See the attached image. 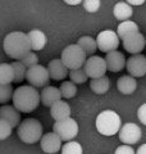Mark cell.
<instances>
[{
  "mask_svg": "<svg viewBox=\"0 0 146 154\" xmlns=\"http://www.w3.org/2000/svg\"><path fill=\"white\" fill-rule=\"evenodd\" d=\"M3 49L9 58H12L14 60H21L24 55L32 50V48L30 37H28L27 33H23L21 31H14L8 33L4 37Z\"/></svg>",
  "mask_w": 146,
  "mask_h": 154,
  "instance_id": "6da1fadb",
  "label": "cell"
},
{
  "mask_svg": "<svg viewBox=\"0 0 146 154\" xmlns=\"http://www.w3.org/2000/svg\"><path fill=\"white\" fill-rule=\"evenodd\" d=\"M13 104L19 112L31 113L41 102L40 94L35 86H21L13 93Z\"/></svg>",
  "mask_w": 146,
  "mask_h": 154,
  "instance_id": "7a4b0ae2",
  "label": "cell"
},
{
  "mask_svg": "<svg viewBox=\"0 0 146 154\" xmlns=\"http://www.w3.org/2000/svg\"><path fill=\"white\" fill-rule=\"evenodd\" d=\"M96 130L101 135L105 136H113L117 132H119L122 127L120 117L114 110H104L96 117Z\"/></svg>",
  "mask_w": 146,
  "mask_h": 154,
  "instance_id": "3957f363",
  "label": "cell"
},
{
  "mask_svg": "<svg viewBox=\"0 0 146 154\" xmlns=\"http://www.w3.org/2000/svg\"><path fill=\"white\" fill-rule=\"evenodd\" d=\"M18 136L26 144H35L42 137V125L35 118H27L18 125Z\"/></svg>",
  "mask_w": 146,
  "mask_h": 154,
  "instance_id": "277c9868",
  "label": "cell"
},
{
  "mask_svg": "<svg viewBox=\"0 0 146 154\" xmlns=\"http://www.w3.org/2000/svg\"><path fill=\"white\" fill-rule=\"evenodd\" d=\"M60 59L69 71L82 68L86 62V53L78 44H72L64 48V50L62 51Z\"/></svg>",
  "mask_w": 146,
  "mask_h": 154,
  "instance_id": "5b68a950",
  "label": "cell"
},
{
  "mask_svg": "<svg viewBox=\"0 0 146 154\" xmlns=\"http://www.w3.org/2000/svg\"><path fill=\"white\" fill-rule=\"evenodd\" d=\"M53 131L59 136L63 141H71L78 135V125L73 118H64L55 121L53 125Z\"/></svg>",
  "mask_w": 146,
  "mask_h": 154,
  "instance_id": "8992f818",
  "label": "cell"
},
{
  "mask_svg": "<svg viewBox=\"0 0 146 154\" xmlns=\"http://www.w3.org/2000/svg\"><path fill=\"white\" fill-rule=\"evenodd\" d=\"M26 80L31 86L35 88H45L50 82V75L49 71L45 67H42L40 64L32 66L30 68H27L26 72Z\"/></svg>",
  "mask_w": 146,
  "mask_h": 154,
  "instance_id": "52a82bcc",
  "label": "cell"
},
{
  "mask_svg": "<svg viewBox=\"0 0 146 154\" xmlns=\"http://www.w3.org/2000/svg\"><path fill=\"white\" fill-rule=\"evenodd\" d=\"M97 42V49L101 50L103 53H109L117 50L119 46V36L118 33L111 31V30H105L101 31L96 37Z\"/></svg>",
  "mask_w": 146,
  "mask_h": 154,
  "instance_id": "ba28073f",
  "label": "cell"
},
{
  "mask_svg": "<svg viewBox=\"0 0 146 154\" xmlns=\"http://www.w3.org/2000/svg\"><path fill=\"white\" fill-rule=\"evenodd\" d=\"M84 69L86 71L87 76L90 79H97V77H101L105 75L106 72V62L105 58L101 57H90L89 59H86L85 64H84Z\"/></svg>",
  "mask_w": 146,
  "mask_h": 154,
  "instance_id": "9c48e42d",
  "label": "cell"
},
{
  "mask_svg": "<svg viewBox=\"0 0 146 154\" xmlns=\"http://www.w3.org/2000/svg\"><path fill=\"white\" fill-rule=\"evenodd\" d=\"M141 136H142L141 128L132 122L123 125L119 130V140L127 145H133V144L140 141Z\"/></svg>",
  "mask_w": 146,
  "mask_h": 154,
  "instance_id": "30bf717a",
  "label": "cell"
},
{
  "mask_svg": "<svg viewBox=\"0 0 146 154\" xmlns=\"http://www.w3.org/2000/svg\"><path fill=\"white\" fill-rule=\"evenodd\" d=\"M126 68L133 77H142L146 75V57L142 54H133L126 62Z\"/></svg>",
  "mask_w": 146,
  "mask_h": 154,
  "instance_id": "8fae6325",
  "label": "cell"
},
{
  "mask_svg": "<svg viewBox=\"0 0 146 154\" xmlns=\"http://www.w3.org/2000/svg\"><path fill=\"white\" fill-rule=\"evenodd\" d=\"M123 46L131 54H140L146 46L145 36L140 31L133 32L123 38Z\"/></svg>",
  "mask_w": 146,
  "mask_h": 154,
  "instance_id": "7c38bea8",
  "label": "cell"
},
{
  "mask_svg": "<svg viewBox=\"0 0 146 154\" xmlns=\"http://www.w3.org/2000/svg\"><path fill=\"white\" fill-rule=\"evenodd\" d=\"M62 141L63 140L54 131L49 132L41 137V149L47 154H55L58 150L62 149Z\"/></svg>",
  "mask_w": 146,
  "mask_h": 154,
  "instance_id": "4fadbf2b",
  "label": "cell"
},
{
  "mask_svg": "<svg viewBox=\"0 0 146 154\" xmlns=\"http://www.w3.org/2000/svg\"><path fill=\"white\" fill-rule=\"evenodd\" d=\"M105 62H106V68L110 72H120L123 68H126V58L118 50L106 53Z\"/></svg>",
  "mask_w": 146,
  "mask_h": 154,
  "instance_id": "5bb4252c",
  "label": "cell"
},
{
  "mask_svg": "<svg viewBox=\"0 0 146 154\" xmlns=\"http://www.w3.org/2000/svg\"><path fill=\"white\" fill-rule=\"evenodd\" d=\"M47 71L50 75V79L54 81H62L69 75L67 66L63 63L62 59H53L47 64Z\"/></svg>",
  "mask_w": 146,
  "mask_h": 154,
  "instance_id": "9a60e30c",
  "label": "cell"
},
{
  "mask_svg": "<svg viewBox=\"0 0 146 154\" xmlns=\"http://www.w3.org/2000/svg\"><path fill=\"white\" fill-rule=\"evenodd\" d=\"M50 114L54 118V121H60L64 118H69L71 117V107L69 104L64 100H58L50 107Z\"/></svg>",
  "mask_w": 146,
  "mask_h": 154,
  "instance_id": "2e32d148",
  "label": "cell"
},
{
  "mask_svg": "<svg viewBox=\"0 0 146 154\" xmlns=\"http://www.w3.org/2000/svg\"><path fill=\"white\" fill-rule=\"evenodd\" d=\"M0 119H4L12 125V127H16L21 122V113L16 107L12 105H3L0 108Z\"/></svg>",
  "mask_w": 146,
  "mask_h": 154,
  "instance_id": "e0dca14e",
  "label": "cell"
},
{
  "mask_svg": "<svg viewBox=\"0 0 146 154\" xmlns=\"http://www.w3.org/2000/svg\"><path fill=\"white\" fill-rule=\"evenodd\" d=\"M40 98H41V103L45 105V107H51L55 102L60 100V98H62L60 89L54 88V86H46V88L42 89Z\"/></svg>",
  "mask_w": 146,
  "mask_h": 154,
  "instance_id": "ac0fdd59",
  "label": "cell"
},
{
  "mask_svg": "<svg viewBox=\"0 0 146 154\" xmlns=\"http://www.w3.org/2000/svg\"><path fill=\"white\" fill-rule=\"evenodd\" d=\"M117 88H118L119 93L124 94V95H131L137 89V81H136L133 76L124 75V76L119 77L118 81H117Z\"/></svg>",
  "mask_w": 146,
  "mask_h": 154,
  "instance_id": "d6986e66",
  "label": "cell"
},
{
  "mask_svg": "<svg viewBox=\"0 0 146 154\" xmlns=\"http://www.w3.org/2000/svg\"><path fill=\"white\" fill-rule=\"evenodd\" d=\"M28 37H30L31 41V48L33 51H38L42 50L44 46L46 45L47 42V37L41 30H31L30 32L27 33Z\"/></svg>",
  "mask_w": 146,
  "mask_h": 154,
  "instance_id": "ffe728a7",
  "label": "cell"
},
{
  "mask_svg": "<svg viewBox=\"0 0 146 154\" xmlns=\"http://www.w3.org/2000/svg\"><path fill=\"white\" fill-rule=\"evenodd\" d=\"M113 14L114 17L118 19V21H127L132 17L133 14V9L131 7V4H128L127 2H119L117 3L114 5V9H113Z\"/></svg>",
  "mask_w": 146,
  "mask_h": 154,
  "instance_id": "44dd1931",
  "label": "cell"
},
{
  "mask_svg": "<svg viewBox=\"0 0 146 154\" xmlns=\"http://www.w3.org/2000/svg\"><path fill=\"white\" fill-rule=\"evenodd\" d=\"M90 88L95 94H105L110 88V81L105 75L97 79H91Z\"/></svg>",
  "mask_w": 146,
  "mask_h": 154,
  "instance_id": "7402d4cb",
  "label": "cell"
},
{
  "mask_svg": "<svg viewBox=\"0 0 146 154\" xmlns=\"http://www.w3.org/2000/svg\"><path fill=\"white\" fill-rule=\"evenodd\" d=\"M137 31H138L137 23L133 22V21H129V19H127V21H122L119 23L118 28H117V33H118L119 38H122V40H123L126 36H128L133 32H137Z\"/></svg>",
  "mask_w": 146,
  "mask_h": 154,
  "instance_id": "603a6c76",
  "label": "cell"
},
{
  "mask_svg": "<svg viewBox=\"0 0 146 154\" xmlns=\"http://www.w3.org/2000/svg\"><path fill=\"white\" fill-rule=\"evenodd\" d=\"M77 44H78L84 51L86 53V55H91L94 54L97 49V42L95 38H92L91 36H82L78 38V41H77Z\"/></svg>",
  "mask_w": 146,
  "mask_h": 154,
  "instance_id": "cb8c5ba5",
  "label": "cell"
},
{
  "mask_svg": "<svg viewBox=\"0 0 146 154\" xmlns=\"http://www.w3.org/2000/svg\"><path fill=\"white\" fill-rule=\"evenodd\" d=\"M14 81V71L12 64L0 63V84H12Z\"/></svg>",
  "mask_w": 146,
  "mask_h": 154,
  "instance_id": "d4e9b609",
  "label": "cell"
},
{
  "mask_svg": "<svg viewBox=\"0 0 146 154\" xmlns=\"http://www.w3.org/2000/svg\"><path fill=\"white\" fill-rule=\"evenodd\" d=\"M12 67H13V71H14V81L13 82L16 84H19L26 79V72H27V67L24 66L21 60H16L12 63Z\"/></svg>",
  "mask_w": 146,
  "mask_h": 154,
  "instance_id": "484cf974",
  "label": "cell"
},
{
  "mask_svg": "<svg viewBox=\"0 0 146 154\" xmlns=\"http://www.w3.org/2000/svg\"><path fill=\"white\" fill-rule=\"evenodd\" d=\"M60 93H62V98H65V99H71L73 96H76L77 94V86L75 82L72 81H64L62 85H60Z\"/></svg>",
  "mask_w": 146,
  "mask_h": 154,
  "instance_id": "4316f807",
  "label": "cell"
},
{
  "mask_svg": "<svg viewBox=\"0 0 146 154\" xmlns=\"http://www.w3.org/2000/svg\"><path fill=\"white\" fill-rule=\"evenodd\" d=\"M69 79H71L72 82L78 85V84H85L86 80L89 79V76H87L86 71L84 68H77V69H71Z\"/></svg>",
  "mask_w": 146,
  "mask_h": 154,
  "instance_id": "83f0119b",
  "label": "cell"
},
{
  "mask_svg": "<svg viewBox=\"0 0 146 154\" xmlns=\"http://www.w3.org/2000/svg\"><path fill=\"white\" fill-rule=\"evenodd\" d=\"M13 88L11 84H0V104H5L13 98Z\"/></svg>",
  "mask_w": 146,
  "mask_h": 154,
  "instance_id": "f1b7e54d",
  "label": "cell"
},
{
  "mask_svg": "<svg viewBox=\"0 0 146 154\" xmlns=\"http://www.w3.org/2000/svg\"><path fill=\"white\" fill-rule=\"evenodd\" d=\"M62 154H82V146L77 141H68L62 146Z\"/></svg>",
  "mask_w": 146,
  "mask_h": 154,
  "instance_id": "f546056e",
  "label": "cell"
},
{
  "mask_svg": "<svg viewBox=\"0 0 146 154\" xmlns=\"http://www.w3.org/2000/svg\"><path fill=\"white\" fill-rule=\"evenodd\" d=\"M12 125L4 121V119H0V140H5L11 136L12 134Z\"/></svg>",
  "mask_w": 146,
  "mask_h": 154,
  "instance_id": "4dcf8cb0",
  "label": "cell"
},
{
  "mask_svg": "<svg viewBox=\"0 0 146 154\" xmlns=\"http://www.w3.org/2000/svg\"><path fill=\"white\" fill-rule=\"evenodd\" d=\"M21 62L27 67V68H30V67H32V66L38 64V58H37V55L35 54V51L31 50L30 53H28V54H26V55L22 58Z\"/></svg>",
  "mask_w": 146,
  "mask_h": 154,
  "instance_id": "1f68e13d",
  "label": "cell"
},
{
  "mask_svg": "<svg viewBox=\"0 0 146 154\" xmlns=\"http://www.w3.org/2000/svg\"><path fill=\"white\" fill-rule=\"evenodd\" d=\"M82 4H84V8H85L86 12L95 13V12L99 11L101 3H100V0H84Z\"/></svg>",
  "mask_w": 146,
  "mask_h": 154,
  "instance_id": "d6a6232c",
  "label": "cell"
},
{
  "mask_svg": "<svg viewBox=\"0 0 146 154\" xmlns=\"http://www.w3.org/2000/svg\"><path fill=\"white\" fill-rule=\"evenodd\" d=\"M114 154H136L135 150L132 148H131V145H127V144H123V145H120L117 148V150Z\"/></svg>",
  "mask_w": 146,
  "mask_h": 154,
  "instance_id": "836d02e7",
  "label": "cell"
},
{
  "mask_svg": "<svg viewBox=\"0 0 146 154\" xmlns=\"http://www.w3.org/2000/svg\"><path fill=\"white\" fill-rule=\"evenodd\" d=\"M137 117H138V119H140V122L146 126V103L142 104V105H141V107L137 109Z\"/></svg>",
  "mask_w": 146,
  "mask_h": 154,
  "instance_id": "e575fe53",
  "label": "cell"
},
{
  "mask_svg": "<svg viewBox=\"0 0 146 154\" xmlns=\"http://www.w3.org/2000/svg\"><path fill=\"white\" fill-rule=\"evenodd\" d=\"M65 4H68V5H78V4H81L84 0H63Z\"/></svg>",
  "mask_w": 146,
  "mask_h": 154,
  "instance_id": "d590c367",
  "label": "cell"
},
{
  "mask_svg": "<svg viewBox=\"0 0 146 154\" xmlns=\"http://www.w3.org/2000/svg\"><path fill=\"white\" fill-rule=\"evenodd\" d=\"M126 2L131 4V5H142L145 3V0H126Z\"/></svg>",
  "mask_w": 146,
  "mask_h": 154,
  "instance_id": "8d00e7d4",
  "label": "cell"
},
{
  "mask_svg": "<svg viewBox=\"0 0 146 154\" xmlns=\"http://www.w3.org/2000/svg\"><path fill=\"white\" fill-rule=\"evenodd\" d=\"M136 154H146V144H142V145L137 149Z\"/></svg>",
  "mask_w": 146,
  "mask_h": 154,
  "instance_id": "74e56055",
  "label": "cell"
},
{
  "mask_svg": "<svg viewBox=\"0 0 146 154\" xmlns=\"http://www.w3.org/2000/svg\"><path fill=\"white\" fill-rule=\"evenodd\" d=\"M145 41H146V37H145Z\"/></svg>",
  "mask_w": 146,
  "mask_h": 154,
  "instance_id": "f35d334b",
  "label": "cell"
}]
</instances>
